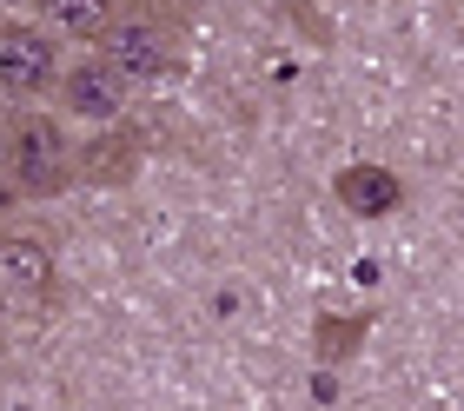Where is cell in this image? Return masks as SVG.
<instances>
[{
    "label": "cell",
    "instance_id": "6da1fadb",
    "mask_svg": "<svg viewBox=\"0 0 464 411\" xmlns=\"http://www.w3.org/2000/svg\"><path fill=\"white\" fill-rule=\"evenodd\" d=\"M80 140L60 106H14V200H60L80 186Z\"/></svg>",
    "mask_w": 464,
    "mask_h": 411
},
{
    "label": "cell",
    "instance_id": "7a4b0ae2",
    "mask_svg": "<svg viewBox=\"0 0 464 411\" xmlns=\"http://www.w3.org/2000/svg\"><path fill=\"white\" fill-rule=\"evenodd\" d=\"M100 54L113 60L126 80H166L186 67V14L179 7H160V0H126V14L107 27Z\"/></svg>",
    "mask_w": 464,
    "mask_h": 411
},
{
    "label": "cell",
    "instance_id": "3957f363",
    "mask_svg": "<svg viewBox=\"0 0 464 411\" xmlns=\"http://www.w3.org/2000/svg\"><path fill=\"white\" fill-rule=\"evenodd\" d=\"M67 40L53 27H40V20H0V100L14 106H40L53 100L60 73H67Z\"/></svg>",
    "mask_w": 464,
    "mask_h": 411
},
{
    "label": "cell",
    "instance_id": "277c9868",
    "mask_svg": "<svg viewBox=\"0 0 464 411\" xmlns=\"http://www.w3.org/2000/svg\"><path fill=\"white\" fill-rule=\"evenodd\" d=\"M0 306H14L27 318L60 306V252L40 226L0 220Z\"/></svg>",
    "mask_w": 464,
    "mask_h": 411
},
{
    "label": "cell",
    "instance_id": "5b68a950",
    "mask_svg": "<svg viewBox=\"0 0 464 411\" xmlns=\"http://www.w3.org/2000/svg\"><path fill=\"white\" fill-rule=\"evenodd\" d=\"M133 93H140V80H126L100 47H87V54L67 60V73H60V86H53V106L73 126H120L126 113H133Z\"/></svg>",
    "mask_w": 464,
    "mask_h": 411
},
{
    "label": "cell",
    "instance_id": "8992f818",
    "mask_svg": "<svg viewBox=\"0 0 464 411\" xmlns=\"http://www.w3.org/2000/svg\"><path fill=\"white\" fill-rule=\"evenodd\" d=\"M120 14H126V0H27V20L53 27L67 47H100Z\"/></svg>",
    "mask_w": 464,
    "mask_h": 411
},
{
    "label": "cell",
    "instance_id": "52a82bcc",
    "mask_svg": "<svg viewBox=\"0 0 464 411\" xmlns=\"http://www.w3.org/2000/svg\"><path fill=\"white\" fill-rule=\"evenodd\" d=\"M14 206V113H0V212Z\"/></svg>",
    "mask_w": 464,
    "mask_h": 411
},
{
    "label": "cell",
    "instance_id": "ba28073f",
    "mask_svg": "<svg viewBox=\"0 0 464 411\" xmlns=\"http://www.w3.org/2000/svg\"><path fill=\"white\" fill-rule=\"evenodd\" d=\"M160 7H186V0H160Z\"/></svg>",
    "mask_w": 464,
    "mask_h": 411
}]
</instances>
